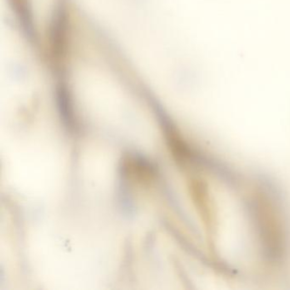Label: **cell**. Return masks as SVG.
<instances>
[{
    "mask_svg": "<svg viewBox=\"0 0 290 290\" xmlns=\"http://www.w3.org/2000/svg\"><path fill=\"white\" fill-rule=\"evenodd\" d=\"M123 172L129 179L147 186L153 182L156 169L150 162L136 156H128L123 162Z\"/></svg>",
    "mask_w": 290,
    "mask_h": 290,
    "instance_id": "cell-1",
    "label": "cell"
}]
</instances>
